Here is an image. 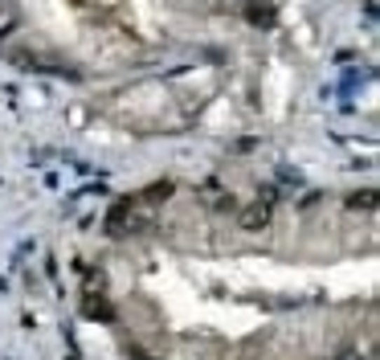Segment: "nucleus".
Segmentation results:
<instances>
[{
    "label": "nucleus",
    "mask_w": 380,
    "mask_h": 360,
    "mask_svg": "<svg viewBox=\"0 0 380 360\" xmlns=\"http://www.w3.org/2000/svg\"><path fill=\"white\" fill-rule=\"evenodd\" d=\"M266 221H270V205L258 201V205H250V209L241 213V229H262Z\"/></svg>",
    "instance_id": "obj_1"
},
{
    "label": "nucleus",
    "mask_w": 380,
    "mask_h": 360,
    "mask_svg": "<svg viewBox=\"0 0 380 360\" xmlns=\"http://www.w3.org/2000/svg\"><path fill=\"white\" fill-rule=\"evenodd\" d=\"M372 196H376V192H356V196H352V209H360V205H364V209H372V205H376Z\"/></svg>",
    "instance_id": "obj_2"
}]
</instances>
